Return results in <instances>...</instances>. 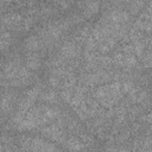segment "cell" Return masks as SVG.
Returning <instances> with one entry per match:
<instances>
[{
	"instance_id": "cell-2",
	"label": "cell",
	"mask_w": 152,
	"mask_h": 152,
	"mask_svg": "<svg viewBox=\"0 0 152 152\" xmlns=\"http://www.w3.org/2000/svg\"><path fill=\"white\" fill-rule=\"evenodd\" d=\"M81 4H82L83 13L87 17L95 14L100 7V0H81Z\"/></svg>"
},
{
	"instance_id": "cell-1",
	"label": "cell",
	"mask_w": 152,
	"mask_h": 152,
	"mask_svg": "<svg viewBox=\"0 0 152 152\" xmlns=\"http://www.w3.org/2000/svg\"><path fill=\"white\" fill-rule=\"evenodd\" d=\"M120 94H121V87L119 83L107 84L96 90V97L106 107H112L119 99Z\"/></svg>"
},
{
	"instance_id": "cell-7",
	"label": "cell",
	"mask_w": 152,
	"mask_h": 152,
	"mask_svg": "<svg viewBox=\"0 0 152 152\" xmlns=\"http://www.w3.org/2000/svg\"><path fill=\"white\" fill-rule=\"evenodd\" d=\"M71 2H72V0H58V5H59L62 8H66V7H69Z\"/></svg>"
},
{
	"instance_id": "cell-4",
	"label": "cell",
	"mask_w": 152,
	"mask_h": 152,
	"mask_svg": "<svg viewBox=\"0 0 152 152\" xmlns=\"http://www.w3.org/2000/svg\"><path fill=\"white\" fill-rule=\"evenodd\" d=\"M26 66L30 70H37L40 66V57L36 52H28L26 56Z\"/></svg>"
},
{
	"instance_id": "cell-6",
	"label": "cell",
	"mask_w": 152,
	"mask_h": 152,
	"mask_svg": "<svg viewBox=\"0 0 152 152\" xmlns=\"http://www.w3.org/2000/svg\"><path fill=\"white\" fill-rule=\"evenodd\" d=\"M10 42H11V36H10V32H4L2 33V37H1V46H2V50L6 49L7 45H10Z\"/></svg>"
},
{
	"instance_id": "cell-3",
	"label": "cell",
	"mask_w": 152,
	"mask_h": 152,
	"mask_svg": "<svg viewBox=\"0 0 152 152\" xmlns=\"http://www.w3.org/2000/svg\"><path fill=\"white\" fill-rule=\"evenodd\" d=\"M24 48L27 52H36L40 49V39L36 36H31V37L25 39Z\"/></svg>"
},
{
	"instance_id": "cell-5",
	"label": "cell",
	"mask_w": 152,
	"mask_h": 152,
	"mask_svg": "<svg viewBox=\"0 0 152 152\" xmlns=\"http://www.w3.org/2000/svg\"><path fill=\"white\" fill-rule=\"evenodd\" d=\"M44 133V135L49 137L50 139H53V140H58L61 139L62 137V131L59 129V127H57L56 125H50V126H46L43 128L42 131Z\"/></svg>"
}]
</instances>
